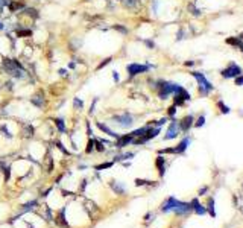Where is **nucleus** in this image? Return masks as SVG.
Wrapping results in <instances>:
<instances>
[{
  "mask_svg": "<svg viewBox=\"0 0 243 228\" xmlns=\"http://www.w3.org/2000/svg\"><path fill=\"white\" fill-rule=\"evenodd\" d=\"M2 67L3 70L9 75V76H14L15 79H24L26 78V72H24L23 65L20 64V61L17 59H9L6 58L3 62H2Z\"/></svg>",
  "mask_w": 243,
  "mask_h": 228,
  "instance_id": "obj_1",
  "label": "nucleus"
},
{
  "mask_svg": "<svg viewBox=\"0 0 243 228\" xmlns=\"http://www.w3.org/2000/svg\"><path fill=\"white\" fill-rule=\"evenodd\" d=\"M155 88L158 90V98L160 99H167L170 94H175L182 88V85L176 82H170V81H158Z\"/></svg>",
  "mask_w": 243,
  "mask_h": 228,
  "instance_id": "obj_2",
  "label": "nucleus"
},
{
  "mask_svg": "<svg viewBox=\"0 0 243 228\" xmlns=\"http://www.w3.org/2000/svg\"><path fill=\"white\" fill-rule=\"evenodd\" d=\"M191 76L198 81V88H199V93L201 96H208L210 91L214 90V85L205 78V75H202L201 72H191Z\"/></svg>",
  "mask_w": 243,
  "mask_h": 228,
  "instance_id": "obj_3",
  "label": "nucleus"
},
{
  "mask_svg": "<svg viewBox=\"0 0 243 228\" xmlns=\"http://www.w3.org/2000/svg\"><path fill=\"white\" fill-rule=\"evenodd\" d=\"M112 122L120 128H131L134 125V116L129 112H123V114H118V116H114Z\"/></svg>",
  "mask_w": 243,
  "mask_h": 228,
  "instance_id": "obj_4",
  "label": "nucleus"
},
{
  "mask_svg": "<svg viewBox=\"0 0 243 228\" xmlns=\"http://www.w3.org/2000/svg\"><path fill=\"white\" fill-rule=\"evenodd\" d=\"M149 68H152V65H144V64H137V62H132L126 67V72L129 76H137L140 73H146L149 70Z\"/></svg>",
  "mask_w": 243,
  "mask_h": 228,
  "instance_id": "obj_5",
  "label": "nucleus"
},
{
  "mask_svg": "<svg viewBox=\"0 0 243 228\" xmlns=\"http://www.w3.org/2000/svg\"><path fill=\"white\" fill-rule=\"evenodd\" d=\"M238 75H242V68L236 64V62H231L225 70H222V76L225 78V79H231V78H236V76H238Z\"/></svg>",
  "mask_w": 243,
  "mask_h": 228,
  "instance_id": "obj_6",
  "label": "nucleus"
},
{
  "mask_svg": "<svg viewBox=\"0 0 243 228\" xmlns=\"http://www.w3.org/2000/svg\"><path fill=\"white\" fill-rule=\"evenodd\" d=\"M173 96H175V105L176 106H181V105H184L185 102L190 100V93H188L184 87L178 91V93H175Z\"/></svg>",
  "mask_w": 243,
  "mask_h": 228,
  "instance_id": "obj_7",
  "label": "nucleus"
},
{
  "mask_svg": "<svg viewBox=\"0 0 243 228\" xmlns=\"http://www.w3.org/2000/svg\"><path fill=\"white\" fill-rule=\"evenodd\" d=\"M178 134H179V125L176 120H173V122H170V125L167 128V134L164 135V140H172Z\"/></svg>",
  "mask_w": 243,
  "mask_h": 228,
  "instance_id": "obj_8",
  "label": "nucleus"
},
{
  "mask_svg": "<svg viewBox=\"0 0 243 228\" xmlns=\"http://www.w3.org/2000/svg\"><path fill=\"white\" fill-rule=\"evenodd\" d=\"M132 140H134V137H132V134H131V132H129V134H125V135H120L118 139L116 140L114 146H116L117 149H122V148L128 146L129 143H132Z\"/></svg>",
  "mask_w": 243,
  "mask_h": 228,
  "instance_id": "obj_9",
  "label": "nucleus"
},
{
  "mask_svg": "<svg viewBox=\"0 0 243 228\" xmlns=\"http://www.w3.org/2000/svg\"><path fill=\"white\" fill-rule=\"evenodd\" d=\"M176 204H178V199H176V198H173V196L167 198V199L163 202V205H161V212H163V213L173 212V210H175V207H176Z\"/></svg>",
  "mask_w": 243,
  "mask_h": 228,
  "instance_id": "obj_10",
  "label": "nucleus"
},
{
  "mask_svg": "<svg viewBox=\"0 0 243 228\" xmlns=\"http://www.w3.org/2000/svg\"><path fill=\"white\" fill-rule=\"evenodd\" d=\"M65 207H62L58 213H56V216H55V222H56V225L58 226H61V228H68V220L65 219Z\"/></svg>",
  "mask_w": 243,
  "mask_h": 228,
  "instance_id": "obj_11",
  "label": "nucleus"
},
{
  "mask_svg": "<svg viewBox=\"0 0 243 228\" xmlns=\"http://www.w3.org/2000/svg\"><path fill=\"white\" fill-rule=\"evenodd\" d=\"M193 122H194V119H193V116L191 114H188V116H185L178 125H179V131H182V132H187L191 126H193Z\"/></svg>",
  "mask_w": 243,
  "mask_h": 228,
  "instance_id": "obj_12",
  "label": "nucleus"
},
{
  "mask_svg": "<svg viewBox=\"0 0 243 228\" xmlns=\"http://www.w3.org/2000/svg\"><path fill=\"white\" fill-rule=\"evenodd\" d=\"M176 214H187V213H190L191 212V205L190 204H187V202H181V201H178V204H176V207H175V210H173Z\"/></svg>",
  "mask_w": 243,
  "mask_h": 228,
  "instance_id": "obj_13",
  "label": "nucleus"
},
{
  "mask_svg": "<svg viewBox=\"0 0 243 228\" xmlns=\"http://www.w3.org/2000/svg\"><path fill=\"white\" fill-rule=\"evenodd\" d=\"M190 205H191V210H194V213H196V214H199V216L207 214V208L204 207V205H201V202L198 199H193L190 202Z\"/></svg>",
  "mask_w": 243,
  "mask_h": 228,
  "instance_id": "obj_14",
  "label": "nucleus"
},
{
  "mask_svg": "<svg viewBox=\"0 0 243 228\" xmlns=\"http://www.w3.org/2000/svg\"><path fill=\"white\" fill-rule=\"evenodd\" d=\"M96 126L99 128V129H100L104 134H108L110 137H112V139H118V137H120V135H118V134H116V132H114V131H112V129L108 126V125H105V123H102V122H97V123H96Z\"/></svg>",
  "mask_w": 243,
  "mask_h": 228,
  "instance_id": "obj_15",
  "label": "nucleus"
},
{
  "mask_svg": "<svg viewBox=\"0 0 243 228\" xmlns=\"http://www.w3.org/2000/svg\"><path fill=\"white\" fill-rule=\"evenodd\" d=\"M188 145H190V139H188V137H185V139H184L176 148H173V154H184Z\"/></svg>",
  "mask_w": 243,
  "mask_h": 228,
  "instance_id": "obj_16",
  "label": "nucleus"
},
{
  "mask_svg": "<svg viewBox=\"0 0 243 228\" xmlns=\"http://www.w3.org/2000/svg\"><path fill=\"white\" fill-rule=\"evenodd\" d=\"M110 186L112 187V190L117 193V195H125V192H126V189H125V186L122 184V182H116V181H111L110 182Z\"/></svg>",
  "mask_w": 243,
  "mask_h": 228,
  "instance_id": "obj_17",
  "label": "nucleus"
},
{
  "mask_svg": "<svg viewBox=\"0 0 243 228\" xmlns=\"http://www.w3.org/2000/svg\"><path fill=\"white\" fill-rule=\"evenodd\" d=\"M157 167H158V170H160V175L161 176H164V173H166V158L164 157H157Z\"/></svg>",
  "mask_w": 243,
  "mask_h": 228,
  "instance_id": "obj_18",
  "label": "nucleus"
},
{
  "mask_svg": "<svg viewBox=\"0 0 243 228\" xmlns=\"http://www.w3.org/2000/svg\"><path fill=\"white\" fill-rule=\"evenodd\" d=\"M8 8H9L11 12H15V11H18V9H24V3L20 2V0H17V2H11V3L8 5Z\"/></svg>",
  "mask_w": 243,
  "mask_h": 228,
  "instance_id": "obj_19",
  "label": "nucleus"
},
{
  "mask_svg": "<svg viewBox=\"0 0 243 228\" xmlns=\"http://www.w3.org/2000/svg\"><path fill=\"white\" fill-rule=\"evenodd\" d=\"M31 102H32L35 106H38V108H43V106H44V98H43V94H35V96L31 99Z\"/></svg>",
  "mask_w": 243,
  "mask_h": 228,
  "instance_id": "obj_20",
  "label": "nucleus"
},
{
  "mask_svg": "<svg viewBox=\"0 0 243 228\" xmlns=\"http://www.w3.org/2000/svg\"><path fill=\"white\" fill-rule=\"evenodd\" d=\"M38 205V201L37 199H34V201H31V202H28V204H24L23 205V210H21V214L23 213H26V212H31V210H34L35 207Z\"/></svg>",
  "mask_w": 243,
  "mask_h": 228,
  "instance_id": "obj_21",
  "label": "nucleus"
},
{
  "mask_svg": "<svg viewBox=\"0 0 243 228\" xmlns=\"http://www.w3.org/2000/svg\"><path fill=\"white\" fill-rule=\"evenodd\" d=\"M135 154L134 152H125V154H120V155H116L114 157V161H123V160H129L132 158Z\"/></svg>",
  "mask_w": 243,
  "mask_h": 228,
  "instance_id": "obj_22",
  "label": "nucleus"
},
{
  "mask_svg": "<svg viewBox=\"0 0 243 228\" xmlns=\"http://www.w3.org/2000/svg\"><path fill=\"white\" fill-rule=\"evenodd\" d=\"M17 37L18 38H26V37H31L32 35V31L31 29H23V28H20V29H17Z\"/></svg>",
  "mask_w": 243,
  "mask_h": 228,
  "instance_id": "obj_23",
  "label": "nucleus"
},
{
  "mask_svg": "<svg viewBox=\"0 0 243 228\" xmlns=\"http://www.w3.org/2000/svg\"><path fill=\"white\" fill-rule=\"evenodd\" d=\"M205 208H207V212H208L213 218L216 216V210H214V198H208V204H207V207H205Z\"/></svg>",
  "mask_w": 243,
  "mask_h": 228,
  "instance_id": "obj_24",
  "label": "nucleus"
},
{
  "mask_svg": "<svg viewBox=\"0 0 243 228\" xmlns=\"http://www.w3.org/2000/svg\"><path fill=\"white\" fill-rule=\"evenodd\" d=\"M55 125H56V128H58V131H59V132H65V125H64V119H61V117L55 119Z\"/></svg>",
  "mask_w": 243,
  "mask_h": 228,
  "instance_id": "obj_25",
  "label": "nucleus"
},
{
  "mask_svg": "<svg viewBox=\"0 0 243 228\" xmlns=\"http://www.w3.org/2000/svg\"><path fill=\"white\" fill-rule=\"evenodd\" d=\"M73 106H75V110H82L84 108V102L79 98H75V99H73Z\"/></svg>",
  "mask_w": 243,
  "mask_h": 228,
  "instance_id": "obj_26",
  "label": "nucleus"
},
{
  "mask_svg": "<svg viewBox=\"0 0 243 228\" xmlns=\"http://www.w3.org/2000/svg\"><path fill=\"white\" fill-rule=\"evenodd\" d=\"M94 149L96 151H99V152H105V146H104V143L100 142V140H94Z\"/></svg>",
  "mask_w": 243,
  "mask_h": 228,
  "instance_id": "obj_27",
  "label": "nucleus"
},
{
  "mask_svg": "<svg viewBox=\"0 0 243 228\" xmlns=\"http://www.w3.org/2000/svg\"><path fill=\"white\" fill-rule=\"evenodd\" d=\"M204 125H205V116H204V114H201L199 119L196 120V123H194V126H196V128H201V126H204Z\"/></svg>",
  "mask_w": 243,
  "mask_h": 228,
  "instance_id": "obj_28",
  "label": "nucleus"
},
{
  "mask_svg": "<svg viewBox=\"0 0 243 228\" xmlns=\"http://www.w3.org/2000/svg\"><path fill=\"white\" fill-rule=\"evenodd\" d=\"M31 135H34V128L31 125H26L24 126V137H31Z\"/></svg>",
  "mask_w": 243,
  "mask_h": 228,
  "instance_id": "obj_29",
  "label": "nucleus"
},
{
  "mask_svg": "<svg viewBox=\"0 0 243 228\" xmlns=\"http://www.w3.org/2000/svg\"><path fill=\"white\" fill-rule=\"evenodd\" d=\"M226 43L228 44H232V46H240V43H242V40L240 38H226Z\"/></svg>",
  "mask_w": 243,
  "mask_h": 228,
  "instance_id": "obj_30",
  "label": "nucleus"
},
{
  "mask_svg": "<svg viewBox=\"0 0 243 228\" xmlns=\"http://www.w3.org/2000/svg\"><path fill=\"white\" fill-rule=\"evenodd\" d=\"M188 9H190V12H191L193 15H196V17H199V15H201V11H199V9H198L196 6H194L193 3H191V5L188 6Z\"/></svg>",
  "mask_w": 243,
  "mask_h": 228,
  "instance_id": "obj_31",
  "label": "nucleus"
},
{
  "mask_svg": "<svg viewBox=\"0 0 243 228\" xmlns=\"http://www.w3.org/2000/svg\"><path fill=\"white\" fill-rule=\"evenodd\" d=\"M234 84H236L237 87H243V73L234 78Z\"/></svg>",
  "mask_w": 243,
  "mask_h": 228,
  "instance_id": "obj_32",
  "label": "nucleus"
},
{
  "mask_svg": "<svg viewBox=\"0 0 243 228\" xmlns=\"http://www.w3.org/2000/svg\"><path fill=\"white\" fill-rule=\"evenodd\" d=\"M93 151H94V140H88V145H87L85 152H87V154H91Z\"/></svg>",
  "mask_w": 243,
  "mask_h": 228,
  "instance_id": "obj_33",
  "label": "nucleus"
},
{
  "mask_svg": "<svg viewBox=\"0 0 243 228\" xmlns=\"http://www.w3.org/2000/svg\"><path fill=\"white\" fill-rule=\"evenodd\" d=\"M114 164V161H110V163H104V164H99V166H96V169L97 170H102V169H108V167H111Z\"/></svg>",
  "mask_w": 243,
  "mask_h": 228,
  "instance_id": "obj_34",
  "label": "nucleus"
},
{
  "mask_svg": "<svg viewBox=\"0 0 243 228\" xmlns=\"http://www.w3.org/2000/svg\"><path fill=\"white\" fill-rule=\"evenodd\" d=\"M55 145H56V146H58V149H61V151H62V152H64L65 155H70V152H68V151H67V149L64 148V145H62V143H61L59 140H58V142H55Z\"/></svg>",
  "mask_w": 243,
  "mask_h": 228,
  "instance_id": "obj_35",
  "label": "nucleus"
},
{
  "mask_svg": "<svg viewBox=\"0 0 243 228\" xmlns=\"http://www.w3.org/2000/svg\"><path fill=\"white\" fill-rule=\"evenodd\" d=\"M219 106H220V111H222L224 114H228V112H230V108H228V106H226V105H225L222 100L219 102Z\"/></svg>",
  "mask_w": 243,
  "mask_h": 228,
  "instance_id": "obj_36",
  "label": "nucleus"
},
{
  "mask_svg": "<svg viewBox=\"0 0 243 228\" xmlns=\"http://www.w3.org/2000/svg\"><path fill=\"white\" fill-rule=\"evenodd\" d=\"M167 114H169L170 117H173L175 114H176V105H172V106H170V108H169V111H167Z\"/></svg>",
  "mask_w": 243,
  "mask_h": 228,
  "instance_id": "obj_37",
  "label": "nucleus"
},
{
  "mask_svg": "<svg viewBox=\"0 0 243 228\" xmlns=\"http://www.w3.org/2000/svg\"><path fill=\"white\" fill-rule=\"evenodd\" d=\"M114 29H116V31H118V32H122L123 35H126V34H128V29H125L123 26H120V25H116V26H114Z\"/></svg>",
  "mask_w": 243,
  "mask_h": 228,
  "instance_id": "obj_38",
  "label": "nucleus"
},
{
  "mask_svg": "<svg viewBox=\"0 0 243 228\" xmlns=\"http://www.w3.org/2000/svg\"><path fill=\"white\" fill-rule=\"evenodd\" d=\"M110 62H111V58H106V59H104V61H102V62L99 64V67H97V68H99V70H100V68H104V67H105V65H108Z\"/></svg>",
  "mask_w": 243,
  "mask_h": 228,
  "instance_id": "obj_39",
  "label": "nucleus"
},
{
  "mask_svg": "<svg viewBox=\"0 0 243 228\" xmlns=\"http://www.w3.org/2000/svg\"><path fill=\"white\" fill-rule=\"evenodd\" d=\"M125 3H126V6H129V8H134V6L137 5V0H125Z\"/></svg>",
  "mask_w": 243,
  "mask_h": 228,
  "instance_id": "obj_40",
  "label": "nucleus"
},
{
  "mask_svg": "<svg viewBox=\"0 0 243 228\" xmlns=\"http://www.w3.org/2000/svg\"><path fill=\"white\" fill-rule=\"evenodd\" d=\"M3 170H5V179L8 181V179L11 178V172H9L11 169H9V167H3Z\"/></svg>",
  "mask_w": 243,
  "mask_h": 228,
  "instance_id": "obj_41",
  "label": "nucleus"
},
{
  "mask_svg": "<svg viewBox=\"0 0 243 228\" xmlns=\"http://www.w3.org/2000/svg\"><path fill=\"white\" fill-rule=\"evenodd\" d=\"M96 102H97V98L94 99V102L91 104V106H90V114H93L94 112V108H96Z\"/></svg>",
  "mask_w": 243,
  "mask_h": 228,
  "instance_id": "obj_42",
  "label": "nucleus"
},
{
  "mask_svg": "<svg viewBox=\"0 0 243 228\" xmlns=\"http://www.w3.org/2000/svg\"><path fill=\"white\" fill-rule=\"evenodd\" d=\"M166 122H167V119H160V120H158V122H155V125H157V126H158V128H160V126H161V125H164V123H166Z\"/></svg>",
  "mask_w": 243,
  "mask_h": 228,
  "instance_id": "obj_43",
  "label": "nucleus"
},
{
  "mask_svg": "<svg viewBox=\"0 0 243 228\" xmlns=\"http://www.w3.org/2000/svg\"><path fill=\"white\" fill-rule=\"evenodd\" d=\"M144 44H148L151 49H154V47H155V44H154V43H152L151 40H144Z\"/></svg>",
  "mask_w": 243,
  "mask_h": 228,
  "instance_id": "obj_44",
  "label": "nucleus"
},
{
  "mask_svg": "<svg viewBox=\"0 0 243 228\" xmlns=\"http://www.w3.org/2000/svg\"><path fill=\"white\" fill-rule=\"evenodd\" d=\"M112 78H114V82H118L120 81V76H118L117 72H112Z\"/></svg>",
  "mask_w": 243,
  "mask_h": 228,
  "instance_id": "obj_45",
  "label": "nucleus"
},
{
  "mask_svg": "<svg viewBox=\"0 0 243 228\" xmlns=\"http://www.w3.org/2000/svg\"><path fill=\"white\" fill-rule=\"evenodd\" d=\"M85 186H87V179H84V181H82V184L79 186V190H84V189H85Z\"/></svg>",
  "mask_w": 243,
  "mask_h": 228,
  "instance_id": "obj_46",
  "label": "nucleus"
},
{
  "mask_svg": "<svg viewBox=\"0 0 243 228\" xmlns=\"http://www.w3.org/2000/svg\"><path fill=\"white\" fill-rule=\"evenodd\" d=\"M208 192V187H202L201 190H199V195H204V193H207Z\"/></svg>",
  "mask_w": 243,
  "mask_h": 228,
  "instance_id": "obj_47",
  "label": "nucleus"
},
{
  "mask_svg": "<svg viewBox=\"0 0 243 228\" xmlns=\"http://www.w3.org/2000/svg\"><path fill=\"white\" fill-rule=\"evenodd\" d=\"M193 64H194L193 61H187V62H185V65H188V67H190V65H193Z\"/></svg>",
  "mask_w": 243,
  "mask_h": 228,
  "instance_id": "obj_48",
  "label": "nucleus"
},
{
  "mask_svg": "<svg viewBox=\"0 0 243 228\" xmlns=\"http://www.w3.org/2000/svg\"><path fill=\"white\" fill-rule=\"evenodd\" d=\"M68 68H75V62H70L68 64Z\"/></svg>",
  "mask_w": 243,
  "mask_h": 228,
  "instance_id": "obj_49",
  "label": "nucleus"
},
{
  "mask_svg": "<svg viewBox=\"0 0 243 228\" xmlns=\"http://www.w3.org/2000/svg\"><path fill=\"white\" fill-rule=\"evenodd\" d=\"M65 73H67V72H65V70H64V68H62V70H59V75H62V76H64V75H65Z\"/></svg>",
  "mask_w": 243,
  "mask_h": 228,
  "instance_id": "obj_50",
  "label": "nucleus"
},
{
  "mask_svg": "<svg viewBox=\"0 0 243 228\" xmlns=\"http://www.w3.org/2000/svg\"><path fill=\"white\" fill-rule=\"evenodd\" d=\"M2 29H5V26H3V23L0 21V31H2Z\"/></svg>",
  "mask_w": 243,
  "mask_h": 228,
  "instance_id": "obj_51",
  "label": "nucleus"
},
{
  "mask_svg": "<svg viewBox=\"0 0 243 228\" xmlns=\"http://www.w3.org/2000/svg\"><path fill=\"white\" fill-rule=\"evenodd\" d=\"M238 49H240V50L243 52V43H240V46H238Z\"/></svg>",
  "mask_w": 243,
  "mask_h": 228,
  "instance_id": "obj_52",
  "label": "nucleus"
},
{
  "mask_svg": "<svg viewBox=\"0 0 243 228\" xmlns=\"http://www.w3.org/2000/svg\"><path fill=\"white\" fill-rule=\"evenodd\" d=\"M238 38H240V40H242V41H243V32H242V34H240V35H238Z\"/></svg>",
  "mask_w": 243,
  "mask_h": 228,
  "instance_id": "obj_53",
  "label": "nucleus"
}]
</instances>
